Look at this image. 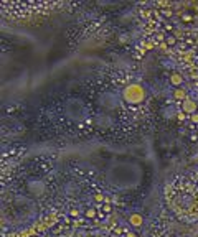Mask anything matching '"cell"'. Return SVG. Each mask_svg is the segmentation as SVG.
Returning a JSON list of instances; mask_svg holds the SVG:
<instances>
[{
    "instance_id": "cell-1",
    "label": "cell",
    "mask_w": 198,
    "mask_h": 237,
    "mask_svg": "<svg viewBox=\"0 0 198 237\" xmlns=\"http://www.w3.org/2000/svg\"><path fill=\"white\" fill-rule=\"evenodd\" d=\"M122 97L129 104H139L145 99V89L139 84H129L122 92Z\"/></svg>"
},
{
    "instance_id": "cell-2",
    "label": "cell",
    "mask_w": 198,
    "mask_h": 237,
    "mask_svg": "<svg viewBox=\"0 0 198 237\" xmlns=\"http://www.w3.org/2000/svg\"><path fill=\"white\" fill-rule=\"evenodd\" d=\"M65 110H66V115H68V117L78 120V118H81L83 114H84V105H83V102L78 100V99H69L65 105Z\"/></svg>"
},
{
    "instance_id": "cell-3",
    "label": "cell",
    "mask_w": 198,
    "mask_h": 237,
    "mask_svg": "<svg viewBox=\"0 0 198 237\" xmlns=\"http://www.w3.org/2000/svg\"><path fill=\"white\" fill-rule=\"evenodd\" d=\"M101 102H102V107H104L106 110L117 109V105H119V97L116 96V94H111V92H107V94H104V96H102Z\"/></svg>"
},
{
    "instance_id": "cell-4",
    "label": "cell",
    "mask_w": 198,
    "mask_h": 237,
    "mask_svg": "<svg viewBox=\"0 0 198 237\" xmlns=\"http://www.w3.org/2000/svg\"><path fill=\"white\" fill-rule=\"evenodd\" d=\"M197 102L195 100H191V99H185L183 104H182V110L187 112V114H193V112L197 110Z\"/></svg>"
},
{
    "instance_id": "cell-5",
    "label": "cell",
    "mask_w": 198,
    "mask_h": 237,
    "mask_svg": "<svg viewBox=\"0 0 198 237\" xmlns=\"http://www.w3.org/2000/svg\"><path fill=\"white\" fill-rule=\"evenodd\" d=\"M28 188H30V191H32L33 194H41L43 191H45V184L41 183V181H30V184H28Z\"/></svg>"
},
{
    "instance_id": "cell-6",
    "label": "cell",
    "mask_w": 198,
    "mask_h": 237,
    "mask_svg": "<svg viewBox=\"0 0 198 237\" xmlns=\"http://www.w3.org/2000/svg\"><path fill=\"white\" fill-rule=\"evenodd\" d=\"M112 124V118H111V115L109 114H102L101 117L98 118V125H101V127H109V125Z\"/></svg>"
},
{
    "instance_id": "cell-7",
    "label": "cell",
    "mask_w": 198,
    "mask_h": 237,
    "mask_svg": "<svg viewBox=\"0 0 198 237\" xmlns=\"http://www.w3.org/2000/svg\"><path fill=\"white\" fill-rule=\"evenodd\" d=\"M129 222H131L132 226H134V227H140V226H142V216L135 212V214H132V216H131Z\"/></svg>"
},
{
    "instance_id": "cell-8",
    "label": "cell",
    "mask_w": 198,
    "mask_h": 237,
    "mask_svg": "<svg viewBox=\"0 0 198 237\" xmlns=\"http://www.w3.org/2000/svg\"><path fill=\"white\" fill-rule=\"evenodd\" d=\"M182 82H183V78H182V76H180V74H177V72H175V74H172L170 76V84H173V86H182Z\"/></svg>"
},
{
    "instance_id": "cell-9",
    "label": "cell",
    "mask_w": 198,
    "mask_h": 237,
    "mask_svg": "<svg viewBox=\"0 0 198 237\" xmlns=\"http://www.w3.org/2000/svg\"><path fill=\"white\" fill-rule=\"evenodd\" d=\"M173 96H175L177 99H183V100L187 99V94H185V91H183V89H178V87H177V91H175V94H173Z\"/></svg>"
},
{
    "instance_id": "cell-10",
    "label": "cell",
    "mask_w": 198,
    "mask_h": 237,
    "mask_svg": "<svg viewBox=\"0 0 198 237\" xmlns=\"http://www.w3.org/2000/svg\"><path fill=\"white\" fill-rule=\"evenodd\" d=\"M84 214H86V217H89V219H91V217H94V216H96V209H92V208H91V209H88V211H86Z\"/></svg>"
},
{
    "instance_id": "cell-11",
    "label": "cell",
    "mask_w": 198,
    "mask_h": 237,
    "mask_svg": "<svg viewBox=\"0 0 198 237\" xmlns=\"http://www.w3.org/2000/svg\"><path fill=\"white\" fill-rule=\"evenodd\" d=\"M167 43L168 45H175V36H167Z\"/></svg>"
},
{
    "instance_id": "cell-12",
    "label": "cell",
    "mask_w": 198,
    "mask_h": 237,
    "mask_svg": "<svg viewBox=\"0 0 198 237\" xmlns=\"http://www.w3.org/2000/svg\"><path fill=\"white\" fill-rule=\"evenodd\" d=\"M191 118H193V122H198V115H197V114H193V115H191Z\"/></svg>"
}]
</instances>
